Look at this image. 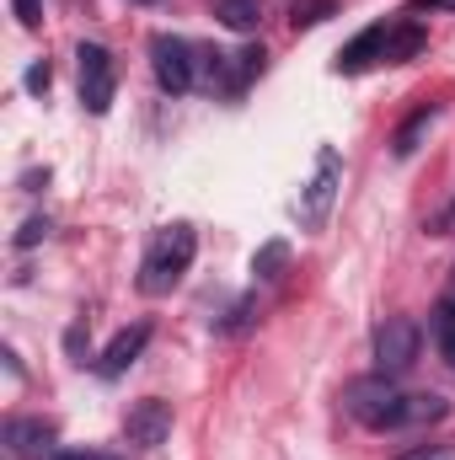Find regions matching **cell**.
Returning a JSON list of instances; mask_svg holds the SVG:
<instances>
[{
	"label": "cell",
	"instance_id": "cell-1",
	"mask_svg": "<svg viewBox=\"0 0 455 460\" xmlns=\"http://www.w3.org/2000/svg\"><path fill=\"white\" fill-rule=\"evenodd\" d=\"M193 252H199L193 226H166L139 262V295H172L183 284V273L193 268Z\"/></svg>",
	"mask_w": 455,
	"mask_h": 460
},
{
	"label": "cell",
	"instance_id": "cell-2",
	"mask_svg": "<svg viewBox=\"0 0 455 460\" xmlns=\"http://www.w3.org/2000/svg\"><path fill=\"white\" fill-rule=\"evenodd\" d=\"M343 412L375 434L386 429H407V396L397 391L391 375H364V380H348L343 385Z\"/></svg>",
	"mask_w": 455,
	"mask_h": 460
},
{
	"label": "cell",
	"instance_id": "cell-3",
	"mask_svg": "<svg viewBox=\"0 0 455 460\" xmlns=\"http://www.w3.org/2000/svg\"><path fill=\"white\" fill-rule=\"evenodd\" d=\"M338 188H343V155L333 150V145H322V150H317V172H311V177H306V188H300V226H306V230L327 226Z\"/></svg>",
	"mask_w": 455,
	"mask_h": 460
},
{
	"label": "cell",
	"instance_id": "cell-4",
	"mask_svg": "<svg viewBox=\"0 0 455 460\" xmlns=\"http://www.w3.org/2000/svg\"><path fill=\"white\" fill-rule=\"evenodd\" d=\"M150 70H156L161 92L183 97V92H193V81H199V54H193L188 38H177V32H156V38H150Z\"/></svg>",
	"mask_w": 455,
	"mask_h": 460
},
{
	"label": "cell",
	"instance_id": "cell-5",
	"mask_svg": "<svg viewBox=\"0 0 455 460\" xmlns=\"http://www.w3.org/2000/svg\"><path fill=\"white\" fill-rule=\"evenodd\" d=\"M418 348H424V332H418V322H407V316H386L380 327H375V375H407L413 364H418Z\"/></svg>",
	"mask_w": 455,
	"mask_h": 460
},
{
	"label": "cell",
	"instance_id": "cell-6",
	"mask_svg": "<svg viewBox=\"0 0 455 460\" xmlns=\"http://www.w3.org/2000/svg\"><path fill=\"white\" fill-rule=\"evenodd\" d=\"M76 65H81V102L86 113H108L113 108V92H118V75H113V54L103 43H81L76 49Z\"/></svg>",
	"mask_w": 455,
	"mask_h": 460
},
{
	"label": "cell",
	"instance_id": "cell-7",
	"mask_svg": "<svg viewBox=\"0 0 455 460\" xmlns=\"http://www.w3.org/2000/svg\"><path fill=\"white\" fill-rule=\"evenodd\" d=\"M123 439H129L134 450H161V445L172 439V407L156 402V396L134 402V407L123 412Z\"/></svg>",
	"mask_w": 455,
	"mask_h": 460
},
{
	"label": "cell",
	"instance_id": "cell-8",
	"mask_svg": "<svg viewBox=\"0 0 455 460\" xmlns=\"http://www.w3.org/2000/svg\"><path fill=\"white\" fill-rule=\"evenodd\" d=\"M54 445H59V434H54V423H43V418H11V423H5V450L16 460H49Z\"/></svg>",
	"mask_w": 455,
	"mask_h": 460
},
{
	"label": "cell",
	"instance_id": "cell-9",
	"mask_svg": "<svg viewBox=\"0 0 455 460\" xmlns=\"http://www.w3.org/2000/svg\"><path fill=\"white\" fill-rule=\"evenodd\" d=\"M145 343H150V322H134V327H123L113 343L103 348V358H97V375L118 380L123 369H134V358L145 353Z\"/></svg>",
	"mask_w": 455,
	"mask_h": 460
},
{
	"label": "cell",
	"instance_id": "cell-10",
	"mask_svg": "<svg viewBox=\"0 0 455 460\" xmlns=\"http://www.w3.org/2000/svg\"><path fill=\"white\" fill-rule=\"evenodd\" d=\"M386 32H391L386 22L364 27V32H359V38H353V43H348V49L338 54V65H333V70H338V75H359V70H370V65L386 54Z\"/></svg>",
	"mask_w": 455,
	"mask_h": 460
},
{
	"label": "cell",
	"instance_id": "cell-11",
	"mask_svg": "<svg viewBox=\"0 0 455 460\" xmlns=\"http://www.w3.org/2000/svg\"><path fill=\"white\" fill-rule=\"evenodd\" d=\"M434 118H440V102H418V108H413V118L391 134V155H397V161H407V155L424 145V134H429V123H434Z\"/></svg>",
	"mask_w": 455,
	"mask_h": 460
},
{
	"label": "cell",
	"instance_id": "cell-12",
	"mask_svg": "<svg viewBox=\"0 0 455 460\" xmlns=\"http://www.w3.org/2000/svg\"><path fill=\"white\" fill-rule=\"evenodd\" d=\"M215 16L226 22L230 32H257V22H263V0H215Z\"/></svg>",
	"mask_w": 455,
	"mask_h": 460
},
{
	"label": "cell",
	"instance_id": "cell-13",
	"mask_svg": "<svg viewBox=\"0 0 455 460\" xmlns=\"http://www.w3.org/2000/svg\"><path fill=\"white\" fill-rule=\"evenodd\" d=\"M418 49H424V27L407 22V27H391V32H386V54H380V59H386V65H407Z\"/></svg>",
	"mask_w": 455,
	"mask_h": 460
},
{
	"label": "cell",
	"instance_id": "cell-14",
	"mask_svg": "<svg viewBox=\"0 0 455 460\" xmlns=\"http://www.w3.org/2000/svg\"><path fill=\"white\" fill-rule=\"evenodd\" d=\"M263 49H241V54H230V75H226V92H241L252 75H263Z\"/></svg>",
	"mask_w": 455,
	"mask_h": 460
},
{
	"label": "cell",
	"instance_id": "cell-15",
	"mask_svg": "<svg viewBox=\"0 0 455 460\" xmlns=\"http://www.w3.org/2000/svg\"><path fill=\"white\" fill-rule=\"evenodd\" d=\"M333 11H338V0H295V5H290V27H295V32H306V27H322Z\"/></svg>",
	"mask_w": 455,
	"mask_h": 460
},
{
	"label": "cell",
	"instance_id": "cell-16",
	"mask_svg": "<svg viewBox=\"0 0 455 460\" xmlns=\"http://www.w3.org/2000/svg\"><path fill=\"white\" fill-rule=\"evenodd\" d=\"M284 262H290V246H284V241H263L257 257H252V273H257V279H279Z\"/></svg>",
	"mask_w": 455,
	"mask_h": 460
},
{
	"label": "cell",
	"instance_id": "cell-17",
	"mask_svg": "<svg viewBox=\"0 0 455 460\" xmlns=\"http://www.w3.org/2000/svg\"><path fill=\"white\" fill-rule=\"evenodd\" d=\"M445 412H451L445 396H407V429H418V423H440Z\"/></svg>",
	"mask_w": 455,
	"mask_h": 460
},
{
	"label": "cell",
	"instance_id": "cell-18",
	"mask_svg": "<svg viewBox=\"0 0 455 460\" xmlns=\"http://www.w3.org/2000/svg\"><path fill=\"white\" fill-rule=\"evenodd\" d=\"M434 338H440V348H445V358L455 364V300H445V305L434 311Z\"/></svg>",
	"mask_w": 455,
	"mask_h": 460
},
{
	"label": "cell",
	"instance_id": "cell-19",
	"mask_svg": "<svg viewBox=\"0 0 455 460\" xmlns=\"http://www.w3.org/2000/svg\"><path fill=\"white\" fill-rule=\"evenodd\" d=\"M252 322H257V300H236V311L220 322V332H226V338H241Z\"/></svg>",
	"mask_w": 455,
	"mask_h": 460
},
{
	"label": "cell",
	"instance_id": "cell-20",
	"mask_svg": "<svg viewBox=\"0 0 455 460\" xmlns=\"http://www.w3.org/2000/svg\"><path fill=\"white\" fill-rule=\"evenodd\" d=\"M43 235H49V220H43V215H32V220H27V226L16 230V246H38V241H43Z\"/></svg>",
	"mask_w": 455,
	"mask_h": 460
},
{
	"label": "cell",
	"instance_id": "cell-21",
	"mask_svg": "<svg viewBox=\"0 0 455 460\" xmlns=\"http://www.w3.org/2000/svg\"><path fill=\"white\" fill-rule=\"evenodd\" d=\"M11 5H16V22L22 27H38L43 22V0H11Z\"/></svg>",
	"mask_w": 455,
	"mask_h": 460
},
{
	"label": "cell",
	"instance_id": "cell-22",
	"mask_svg": "<svg viewBox=\"0 0 455 460\" xmlns=\"http://www.w3.org/2000/svg\"><path fill=\"white\" fill-rule=\"evenodd\" d=\"M397 460H455L451 445H418V450H407V456H397Z\"/></svg>",
	"mask_w": 455,
	"mask_h": 460
},
{
	"label": "cell",
	"instance_id": "cell-23",
	"mask_svg": "<svg viewBox=\"0 0 455 460\" xmlns=\"http://www.w3.org/2000/svg\"><path fill=\"white\" fill-rule=\"evenodd\" d=\"M429 235H455V199L434 215V220H429Z\"/></svg>",
	"mask_w": 455,
	"mask_h": 460
},
{
	"label": "cell",
	"instance_id": "cell-24",
	"mask_svg": "<svg viewBox=\"0 0 455 460\" xmlns=\"http://www.w3.org/2000/svg\"><path fill=\"white\" fill-rule=\"evenodd\" d=\"M49 81H54V75H49V65H32V70H27V92H38V97H43V92H49Z\"/></svg>",
	"mask_w": 455,
	"mask_h": 460
},
{
	"label": "cell",
	"instance_id": "cell-25",
	"mask_svg": "<svg viewBox=\"0 0 455 460\" xmlns=\"http://www.w3.org/2000/svg\"><path fill=\"white\" fill-rule=\"evenodd\" d=\"M413 11H455V0H413Z\"/></svg>",
	"mask_w": 455,
	"mask_h": 460
},
{
	"label": "cell",
	"instance_id": "cell-26",
	"mask_svg": "<svg viewBox=\"0 0 455 460\" xmlns=\"http://www.w3.org/2000/svg\"><path fill=\"white\" fill-rule=\"evenodd\" d=\"M70 460H113V456H70Z\"/></svg>",
	"mask_w": 455,
	"mask_h": 460
}]
</instances>
